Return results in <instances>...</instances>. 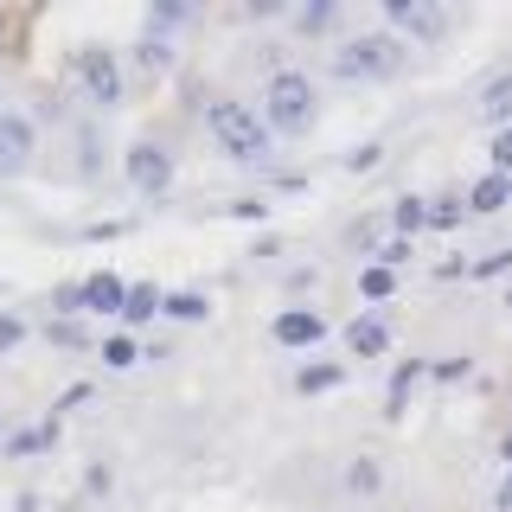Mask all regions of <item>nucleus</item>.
Masks as SVG:
<instances>
[{
	"mask_svg": "<svg viewBox=\"0 0 512 512\" xmlns=\"http://www.w3.org/2000/svg\"><path fill=\"white\" fill-rule=\"evenodd\" d=\"M384 26L410 32V39H423V45H442L448 39V13L442 7H423V0H391V7H384Z\"/></svg>",
	"mask_w": 512,
	"mask_h": 512,
	"instance_id": "6",
	"label": "nucleus"
},
{
	"mask_svg": "<svg viewBox=\"0 0 512 512\" xmlns=\"http://www.w3.org/2000/svg\"><path fill=\"white\" fill-rule=\"evenodd\" d=\"M71 77H77V90H84V103H96V109L122 103V58L109 52V45H77V52H71Z\"/></svg>",
	"mask_w": 512,
	"mask_h": 512,
	"instance_id": "4",
	"label": "nucleus"
},
{
	"mask_svg": "<svg viewBox=\"0 0 512 512\" xmlns=\"http://www.w3.org/2000/svg\"><path fill=\"white\" fill-rule=\"evenodd\" d=\"M340 384H346V372H340V365H301L295 391H301V397H327V391H340Z\"/></svg>",
	"mask_w": 512,
	"mask_h": 512,
	"instance_id": "18",
	"label": "nucleus"
},
{
	"mask_svg": "<svg viewBox=\"0 0 512 512\" xmlns=\"http://www.w3.org/2000/svg\"><path fill=\"white\" fill-rule=\"evenodd\" d=\"M506 314H512V288H506Z\"/></svg>",
	"mask_w": 512,
	"mask_h": 512,
	"instance_id": "36",
	"label": "nucleus"
},
{
	"mask_svg": "<svg viewBox=\"0 0 512 512\" xmlns=\"http://www.w3.org/2000/svg\"><path fill=\"white\" fill-rule=\"evenodd\" d=\"M135 58H141V71H154V77H160V71H173V39L148 26V32H141V45H135Z\"/></svg>",
	"mask_w": 512,
	"mask_h": 512,
	"instance_id": "14",
	"label": "nucleus"
},
{
	"mask_svg": "<svg viewBox=\"0 0 512 512\" xmlns=\"http://www.w3.org/2000/svg\"><path fill=\"white\" fill-rule=\"evenodd\" d=\"M186 20H192V7H154V13H148L154 32H173V26H186Z\"/></svg>",
	"mask_w": 512,
	"mask_h": 512,
	"instance_id": "26",
	"label": "nucleus"
},
{
	"mask_svg": "<svg viewBox=\"0 0 512 512\" xmlns=\"http://www.w3.org/2000/svg\"><path fill=\"white\" fill-rule=\"evenodd\" d=\"M340 480H346V493H378V487H384V468H378L372 455H359V461H346Z\"/></svg>",
	"mask_w": 512,
	"mask_h": 512,
	"instance_id": "20",
	"label": "nucleus"
},
{
	"mask_svg": "<svg viewBox=\"0 0 512 512\" xmlns=\"http://www.w3.org/2000/svg\"><path fill=\"white\" fill-rule=\"evenodd\" d=\"M346 346L359 352V359H378V352H391V327H384L378 314H359V320L346 327Z\"/></svg>",
	"mask_w": 512,
	"mask_h": 512,
	"instance_id": "10",
	"label": "nucleus"
},
{
	"mask_svg": "<svg viewBox=\"0 0 512 512\" xmlns=\"http://www.w3.org/2000/svg\"><path fill=\"white\" fill-rule=\"evenodd\" d=\"M205 135L231 160H269V148H276V128L256 116L250 103H237V96H212L205 103Z\"/></svg>",
	"mask_w": 512,
	"mask_h": 512,
	"instance_id": "1",
	"label": "nucleus"
},
{
	"mask_svg": "<svg viewBox=\"0 0 512 512\" xmlns=\"http://www.w3.org/2000/svg\"><path fill=\"white\" fill-rule=\"evenodd\" d=\"M378 160H384V148H352V154H346V173H372Z\"/></svg>",
	"mask_w": 512,
	"mask_h": 512,
	"instance_id": "28",
	"label": "nucleus"
},
{
	"mask_svg": "<svg viewBox=\"0 0 512 512\" xmlns=\"http://www.w3.org/2000/svg\"><path fill=\"white\" fill-rule=\"evenodd\" d=\"M493 512H512V468H506V480H500V493H493Z\"/></svg>",
	"mask_w": 512,
	"mask_h": 512,
	"instance_id": "34",
	"label": "nucleus"
},
{
	"mask_svg": "<svg viewBox=\"0 0 512 512\" xmlns=\"http://www.w3.org/2000/svg\"><path fill=\"white\" fill-rule=\"evenodd\" d=\"M135 359H141V346L128 340V333H109V340H103V365H109V372H128Z\"/></svg>",
	"mask_w": 512,
	"mask_h": 512,
	"instance_id": "22",
	"label": "nucleus"
},
{
	"mask_svg": "<svg viewBox=\"0 0 512 512\" xmlns=\"http://www.w3.org/2000/svg\"><path fill=\"white\" fill-rule=\"evenodd\" d=\"M122 167H128L135 199H167V192H173V154L160 148V141H128Z\"/></svg>",
	"mask_w": 512,
	"mask_h": 512,
	"instance_id": "5",
	"label": "nucleus"
},
{
	"mask_svg": "<svg viewBox=\"0 0 512 512\" xmlns=\"http://www.w3.org/2000/svg\"><path fill=\"white\" fill-rule=\"evenodd\" d=\"M276 346H295V352H314L320 346V333H327V320L320 314H308V308H288V314H276Z\"/></svg>",
	"mask_w": 512,
	"mask_h": 512,
	"instance_id": "9",
	"label": "nucleus"
},
{
	"mask_svg": "<svg viewBox=\"0 0 512 512\" xmlns=\"http://www.w3.org/2000/svg\"><path fill=\"white\" fill-rule=\"evenodd\" d=\"M512 269V250H500V256H487V263H474V276H506Z\"/></svg>",
	"mask_w": 512,
	"mask_h": 512,
	"instance_id": "30",
	"label": "nucleus"
},
{
	"mask_svg": "<svg viewBox=\"0 0 512 512\" xmlns=\"http://www.w3.org/2000/svg\"><path fill=\"white\" fill-rule=\"evenodd\" d=\"M468 372H474L468 359H442V365H436V378H468Z\"/></svg>",
	"mask_w": 512,
	"mask_h": 512,
	"instance_id": "33",
	"label": "nucleus"
},
{
	"mask_svg": "<svg viewBox=\"0 0 512 512\" xmlns=\"http://www.w3.org/2000/svg\"><path fill=\"white\" fill-rule=\"evenodd\" d=\"M20 340H26V320L20 314H0V352H13Z\"/></svg>",
	"mask_w": 512,
	"mask_h": 512,
	"instance_id": "27",
	"label": "nucleus"
},
{
	"mask_svg": "<svg viewBox=\"0 0 512 512\" xmlns=\"http://www.w3.org/2000/svg\"><path fill=\"white\" fill-rule=\"evenodd\" d=\"M231 218H269V199H237Z\"/></svg>",
	"mask_w": 512,
	"mask_h": 512,
	"instance_id": "31",
	"label": "nucleus"
},
{
	"mask_svg": "<svg viewBox=\"0 0 512 512\" xmlns=\"http://www.w3.org/2000/svg\"><path fill=\"white\" fill-rule=\"evenodd\" d=\"M26 160H32V122L20 109H0V180L26 173Z\"/></svg>",
	"mask_w": 512,
	"mask_h": 512,
	"instance_id": "7",
	"label": "nucleus"
},
{
	"mask_svg": "<svg viewBox=\"0 0 512 512\" xmlns=\"http://www.w3.org/2000/svg\"><path fill=\"white\" fill-rule=\"evenodd\" d=\"M500 461H506V468H512V429H506V436H500Z\"/></svg>",
	"mask_w": 512,
	"mask_h": 512,
	"instance_id": "35",
	"label": "nucleus"
},
{
	"mask_svg": "<svg viewBox=\"0 0 512 512\" xmlns=\"http://www.w3.org/2000/svg\"><path fill=\"white\" fill-rule=\"evenodd\" d=\"M391 224H397V237H416L429 224V199H416V192H404L397 199V212H391Z\"/></svg>",
	"mask_w": 512,
	"mask_h": 512,
	"instance_id": "19",
	"label": "nucleus"
},
{
	"mask_svg": "<svg viewBox=\"0 0 512 512\" xmlns=\"http://www.w3.org/2000/svg\"><path fill=\"white\" fill-rule=\"evenodd\" d=\"M314 116H320V96L308 84V71H276L263 84V122L276 135H308Z\"/></svg>",
	"mask_w": 512,
	"mask_h": 512,
	"instance_id": "3",
	"label": "nucleus"
},
{
	"mask_svg": "<svg viewBox=\"0 0 512 512\" xmlns=\"http://www.w3.org/2000/svg\"><path fill=\"white\" fill-rule=\"evenodd\" d=\"M423 372H429L423 359H404V365L391 372V391H384V397H391V404H384V416H391V423H397V416L410 410V391H416V378H423Z\"/></svg>",
	"mask_w": 512,
	"mask_h": 512,
	"instance_id": "12",
	"label": "nucleus"
},
{
	"mask_svg": "<svg viewBox=\"0 0 512 512\" xmlns=\"http://www.w3.org/2000/svg\"><path fill=\"white\" fill-rule=\"evenodd\" d=\"M77 404H90V384H71V391L58 397V410H77Z\"/></svg>",
	"mask_w": 512,
	"mask_h": 512,
	"instance_id": "32",
	"label": "nucleus"
},
{
	"mask_svg": "<svg viewBox=\"0 0 512 512\" xmlns=\"http://www.w3.org/2000/svg\"><path fill=\"white\" fill-rule=\"evenodd\" d=\"M333 26H340V7H333V0L295 7V32H301V39H320V32H333Z\"/></svg>",
	"mask_w": 512,
	"mask_h": 512,
	"instance_id": "15",
	"label": "nucleus"
},
{
	"mask_svg": "<svg viewBox=\"0 0 512 512\" xmlns=\"http://www.w3.org/2000/svg\"><path fill=\"white\" fill-rule=\"evenodd\" d=\"M404 71V39L397 32H359V39L333 45V77L340 84H384Z\"/></svg>",
	"mask_w": 512,
	"mask_h": 512,
	"instance_id": "2",
	"label": "nucleus"
},
{
	"mask_svg": "<svg viewBox=\"0 0 512 512\" xmlns=\"http://www.w3.org/2000/svg\"><path fill=\"white\" fill-rule=\"evenodd\" d=\"M77 308L84 314H122L128 308V282L109 276V269H96L90 282H77Z\"/></svg>",
	"mask_w": 512,
	"mask_h": 512,
	"instance_id": "8",
	"label": "nucleus"
},
{
	"mask_svg": "<svg viewBox=\"0 0 512 512\" xmlns=\"http://www.w3.org/2000/svg\"><path fill=\"white\" fill-rule=\"evenodd\" d=\"M487 173H512V128H500L487 148Z\"/></svg>",
	"mask_w": 512,
	"mask_h": 512,
	"instance_id": "23",
	"label": "nucleus"
},
{
	"mask_svg": "<svg viewBox=\"0 0 512 512\" xmlns=\"http://www.w3.org/2000/svg\"><path fill=\"white\" fill-rule=\"evenodd\" d=\"M58 442V423H39V429H20V436H7V461H32L45 455V448Z\"/></svg>",
	"mask_w": 512,
	"mask_h": 512,
	"instance_id": "13",
	"label": "nucleus"
},
{
	"mask_svg": "<svg viewBox=\"0 0 512 512\" xmlns=\"http://www.w3.org/2000/svg\"><path fill=\"white\" fill-rule=\"evenodd\" d=\"M378 263H384V269H397V263H410V237H391V244H384V250H378Z\"/></svg>",
	"mask_w": 512,
	"mask_h": 512,
	"instance_id": "29",
	"label": "nucleus"
},
{
	"mask_svg": "<svg viewBox=\"0 0 512 512\" xmlns=\"http://www.w3.org/2000/svg\"><path fill=\"white\" fill-rule=\"evenodd\" d=\"M468 218V205H455V199H442V205H429V224H436V231H455V224Z\"/></svg>",
	"mask_w": 512,
	"mask_h": 512,
	"instance_id": "25",
	"label": "nucleus"
},
{
	"mask_svg": "<svg viewBox=\"0 0 512 512\" xmlns=\"http://www.w3.org/2000/svg\"><path fill=\"white\" fill-rule=\"evenodd\" d=\"M160 314H173V320H205L212 314V301H205V288H180V295H167V308Z\"/></svg>",
	"mask_w": 512,
	"mask_h": 512,
	"instance_id": "21",
	"label": "nucleus"
},
{
	"mask_svg": "<svg viewBox=\"0 0 512 512\" xmlns=\"http://www.w3.org/2000/svg\"><path fill=\"white\" fill-rule=\"evenodd\" d=\"M500 205H512V173H487V180L468 192V212L487 218V212H500Z\"/></svg>",
	"mask_w": 512,
	"mask_h": 512,
	"instance_id": "11",
	"label": "nucleus"
},
{
	"mask_svg": "<svg viewBox=\"0 0 512 512\" xmlns=\"http://www.w3.org/2000/svg\"><path fill=\"white\" fill-rule=\"evenodd\" d=\"M480 116H487V122H500V128H512V71L487 84V96H480Z\"/></svg>",
	"mask_w": 512,
	"mask_h": 512,
	"instance_id": "16",
	"label": "nucleus"
},
{
	"mask_svg": "<svg viewBox=\"0 0 512 512\" xmlns=\"http://www.w3.org/2000/svg\"><path fill=\"white\" fill-rule=\"evenodd\" d=\"M391 288H397V276H391L384 263H372V269H365V295H372V301H391Z\"/></svg>",
	"mask_w": 512,
	"mask_h": 512,
	"instance_id": "24",
	"label": "nucleus"
},
{
	"mask_svg": "<svg viewBox=\"0 0 512 512\" xmlns=\"http://www.w3.org/2000/svg\"><path fill=\"white\" fill-rule=\"evenodd\" d=\"M160 308H167V295H160L154 282H141V288H128V308H122V320H128V327H141V320H154Z\"/></svg>",
	"mask_w": 512,
	"mask_h": 512,
	"instance_id": "17",
	"label": "nucleus"
}]
</instances>
